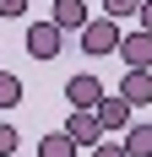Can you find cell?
Listing matches in <instances>:
<instances>
[{
	"label": "cell",
	"mask_w": 152,
	"mask_h": 157,
	"mask_svg": "<svg viewBox=\"0 0 152 157\" xmlns=\"http://www.w3.org/2000/svg\"><path fill=\"white\" fill-rule=\"evenodd\" d=\"M60 38H65V33L54 27L49 16H44V22H27V54H33V60H54V54H60Z\"/></svg>",
	"instance_id": "cell-3"
},
{
	"label": "cell",
	"mask_w": 152,
	"mask_h": 157,
	"mask_svg": "<svg viewBox=\"0 0 152 157\" xmlns=\"http://www.w3.org/2000/svg\"><path fill=\"white\" fill-rule=\"evenodd\" d=\"M65 98H71V109H98L103 103V81L92 76V71H82V76L65 81Z\"/></svg>",
	"instance_id": "cell-5"
},
{
	"label": "cell",
	"mask_w": 152,
	"mask_h": 157,
	"mask_svg": "<svg viewBox=\"0 0 152 157\" xmlns=\"http://www.w3.org/2000/svg\"><path fill=\"white\" fill-rule=\"evenodd\" d=\"M11 157H22V152H11Z\"/></svg>",
	"instance_id": "cell-17"
},
{
	"label": "cell",
	"mask_w": 152,
	"mask_h": 157,
	"mask_svg": "<svg viewBox=\"0 0 152 157\" xmlns=\"http://www.w3.org/2000/svg\"><path fill=\"white\" fill-rule=\"evenodd\" d=\"M136 22H141V33H152V0H141V6H136Z\"/></svg>",
	"instance_id": "cell-15"
},
{
	"label": "cell",
	"mask_w": 152,
	"mask_h": 157,
	"mask_svg": "<svg viewBox=\"0 0 152 157\" xmlns=\"http://www.w3.org/2000/svg\"><path fill=\"white\" fill-rule=\"evenodd\" d=\"M98 119H103V136H125V130H130V103L103 92V103H98Z\"/></svg>",
	"instance_id": "cell-7"
},
{
	"label": "cell",
	"mask_w": 152,
	"mask_h": 157,
	"mask_svg": "<svg viewBox=\"0 0 152 157\" xmlns=\"http://www.w3.org/2000/svg\"><path fill=\"white\" fill-rule=\"evenodd\" d=\"M33 157H76V141L65 136V130H49L44 141L33 146Z\"/></svg>",
	"instance_id": "cell-9"
},
{
	"label": "cell",
	"mask_w": 152,
	"mask_h": 157,
	"mask_svg": "<svg viewBox=\"0 0 152 157\" xmlns=\"http://www.w3.org/2000/svg\"><path fill=\"white\" fill-rule=\"evenodd\" d=\"M49 22L60 33H82L92 22V11H87V0H54V6H49Z\"/></svg>",
	"instance_id": "cell-6"
},
{
	"label": "cell",
	"mask_w": 152,
	"mask_h": 157,
	"mask_svg": "<svg viewBox=\"0 0 152 157\" xmlns=\"http://www.w3.org/2000/svg\"><path fill=\"white\" fill-rule=\"evenodd\" d=\"M65 136H71L76 146H98V141H103V119H98V109H71Z\"/></svg>",
	"instance_id": "cell-4"
},
{
	"label": "cell",
	"mask_w": 152,
	"mask_h": 157,
	"mask_svg": "<svg viewBox=\"0 0 152 157\" xmlns=\"http://www.w3.org/2000/svg\"><path fill=\"white\" fill-rule=\"evenodd\" d=\"M120 98L136 109V103H152V71H125V81H120Z\"/></svg>",
	"instance_id": "cell-8"
},
{
	"label": "cell",
	"mask_w": 152,
	"mask_h": 157,
	"mask_svg": "<svg viewBox=\"0 0 152 157\" xmlns=\"http://www.w3.org/2000/svg\"><path fill=\"white\" fill-rule=\"evenodd\" d=\"M92 157H125V141L120 136H103V141L92 146Z\"/></svg>",
	"instance_id": "cell-13"
},
{
	"label": "cell",
	"mask_w": 152,
	"mask_h": 157,
	"mask_svg": "<svg viewBox=\"0 0 152 157\" xmlns=\"http://www.w3.org/2000/svg\"><path fill=\"white\" fill-rule=\"evenodd\" d=\"M125 60V71H152V33H120V49H114Z\"/></svg>",
	"instance_id": "cell-2"
},
{
	"label": "cell",
	"mask_w": 152,
	"mask_h": 157,
	"mask_svg": "<svg viewBox=\"0 0 152 157\" xmlns=\"http://www.w3.org/2000/svg\"><path fill=\"white\" fill-rule=\"evenodd\" d=\"M136 6H141V0H103V16L120 22V16H136Z\"/></svg>",
	"instance_id": "cell-12"
},
{
	"label": "cell",
	"mask_w": 152,
	"mask_h": 157,
	"mask_svg": "<svg viewBox=\"0 0 152 157\" xmlns=\"http://www.w3.org/2000/svg\"><path fill=\"white\" fill-rule=\"evenodd\" d=\"M120 141H125V157H152V125H130Z\"/></svg>",
	"instance_id": "cell-10"
},
{
	"label": "cell",
	"mask_w": 152,
	"mask_h": 157,
	"mask_svg": "<svg viewBox=\"0 0 152 157\" xmlns=\"http://www.w3.org/2000/svg\"><path fill=\"white\" fill-rule=\"evenodd\" d=\"M16 146H22V136H16V125H0V157H11Z\"/></svg>",
	"instance_id": "cell-14"
},
{
	"label": "cell",
	"mask_w": 152,
	"mask_h": 157,
	"mask_svg": "<svg viewBox=\"0 0 152 157\" xmlns=\"http://www.w3.org/2000/svg\"><path fill=\"white\" fill-rule=\"evenodd\" d=\"M0 22H6V16H0Z\"/></svg>",
	"instance_id": "cell-18"
},
{
	"label": "cell",
	"mask_w": 152,
	"mask_h": 157,
	"mask_svg": "<svg viewBox=\"0 0 152 157\" xmlns=\"http://www.w3.org/2000/svg\"><path fill=\"white\" fill-rule=\"evenodd\" d=\"M27 11V0H0V16H22Z\"/></svg>",
	"instance_id": "cell-16"
},
{
	"label": "cell",
	"mask_w": 152,
	"mask_h": 157,
	"mask_svg": "<svg viewBox=\"0 0 152 157\" xmlns=\"http://www.w3.org/2000/svg\"><path fill=\"white\" fill-rule=\"evenodd\" d=\"M76 38H82V54H114L120 49V22L114 16H92Z\"/></svg>",
	"instance_id": "cell-1"
},
{
	"label": "cell",
	"mask_w": 152,
	"mask_h": 157,
	"mask_svg": "<svg viewBox=\"0 0 152 157\" xmlns=\"http://www.w3.org/2000/svg\"><path fill=\"white\" fill-rule=\"evenodd\" d=\"M16 103H22V76L0 71V109H16Z\"/></svg>",
	"instance_id": "cell-11"
}]
</instances>
